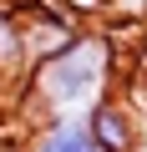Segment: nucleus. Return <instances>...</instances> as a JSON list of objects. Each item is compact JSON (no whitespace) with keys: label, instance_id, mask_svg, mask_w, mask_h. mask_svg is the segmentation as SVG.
<instances>
[{"label":"nucleus","instance_id":"1","mask_svg":"<svg viewBox=\"0 0 147 152\" xmlns=\"http://www.w3.org/2000/svg\"><path fill=\"white\" fill-rule=\"evenodd\" d=\"M107 81H112V46L107 36L97 31H81L76 41H66L56 56L36 61L31 66V96L51 112V122H66L71 112H91L102 96H107Z\"/></svg>","mask_w":147,"mask_h":152},{"label":"nucleus","instance_id":"2","mask_svg":"<svg viewBox=\"0 0 147 152\" xmlns=\"http://www.w3.org/2000/svg\"><path fill=\"white\" fill-rule=\"evenodd\" d=\"M81 127H86V137L97 142V152H137V117H132V107L117 102V96H102V102L81 117Z\"/></svg>","mask_w":147,"mask_h":152},{"label":"nucleus","instance_id":"3","mask_svg":"<svg viewBox=\"0 0 147 152\" xmlns=\"http://www.w3.org/2000/svg\"><path fill=\"white\" fill-rule=\"evenodd\" d=\"M31 152H97V142L86 137L81 117H66V122H46L41 137L31 142Z\"/></svg>","mask_w":147,"mask_h":152}]
</instances>
